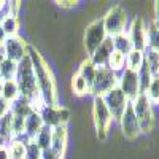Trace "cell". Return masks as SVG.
Instances as JSON below:
<instances>
[{
  "instance_id": "6da1fadb",
  "label": "cell",
  "mask_w": 159,
  "mask_h": 159,
  "mask_svg": "<svg viewBox=\"0 0 159 159\" xmlns=\"http://www.w3.org/2000/svg\"><path fill=\"white\" fill-rule=\"evenodd\" d=\"M27 56L32 62L35 80H37V88H38V94L43 100V105L48 107H57V88L54 81V75L51 72V67L48 62L43 59V56L32 46L27 45Z\"/></svg>"
},
{
  "instance_id": "7a4b0ae2",
  "label": "cell",
  "mask_w": 159,
  "mask_h": 159,
  "mask_svg": "<svg viewBox=\"0 0 159 159\" xmlns=\"http://www.w3.org/2000/svg\"><path fill=\"white\" fill-rule=\"evenodd\" d=\"M132 108H134V113L140 123L142 132L148 134L154 129L156 119H154V111H153V103L150 102V99L147 97V94H139L134 100L130 102Z\"/></svg>"
},
{
  "instance_id": "3957f363",
  "label": "cell",
  "mask_w": 159,
  "mask_h": 159,
  "mask_svg": "<svg viewBox=\"0 0 159 159\" xmlns=\"http://www.w3.org/2000/svg\"><path fill=\"white\" fill-rule=\"evenodd\" d=\"M102 21H103V27H105V32H107V37H110V38L127 32V13L121 5L111 7L105 13Z\"/></svg>"
},
{
  "instance_id": "277c9868",
  "label": "cell",
  "mask_w": 159,
  "mask_h": 159,
  "mask_svg": "<svg viewBox=\"0 0 159 159\" xmlns=\"http://www.w3.org/2000/svg\"><path fill=\"white\" fill-rule=\"evenodd\" d=\"M92 119H94L99 140H107L113 118L102 97H94V102H92Z\"/></svg>"
},
{
  "instance_id": "5b68a950",
  "label": "cell",
  "mask_w": 159,
  "mask_h": 159,
  "mask_svg": "<svg viewBox=\"0 0 159 159\" xmlns=\"http://www.w3.org/2000/svg\"><path fill=\"white\" fill-rule=\"evenodd\" d=\"M116 86H118V73H115L108 67H102L96 70L89 94H92L94 97H102L103 94H107L108 91H111Z\"/></svg>"
},
{
  "instance_id": "8992f818",
  "label": "cell",
  "mask_w": 159,
  "mask_h": 159,
  "mask_svg": "<svg viewBox=\"0 0 159 159\" xmlns=\"http://www.w3.org/2000/svg\"><path fill=\"white\" fill-rule=\"evenodd\" d=\"M107 32H105L103 27V21L102 18L94 19L91 24L86 25V30H84V49H86V54L88 57H91L94 54V51L107 40Z\"/></svg>"
},
{
  "instance_id": "52a82bcc",
  "label": "cell",
  "mask_w": 159,
  "mask_h": 159,
  "mask_svg": "<svg viewBox=\"0 0 159 159\" xmlns=\"http://www.w3.org/2000/svg\"><path fill=\"white\" fill-rule=\"evenodd\" d=\"M102 99H103L105 105H107V108H108V111H110V115L113 118V121H119V119H121L124 110L127 108V105L130 103L118 86L113 88L111 91H108L107 94H103Z\"/></svg>"
},
{
  "instance_id": "ba28073f",
  "label": "cell",
  "mask_w": 159,
  "mask_h": 159,
  "mask_svg": "<svg viewBox=\"0 0 159 159\" xmlns=\"http://www.w3.org/2000/svg\"><path fill=\"white\" fill-rule=\"evenodd\" d=\"M118 88L121 89V92L127 97V100L132 102L139 94H142L139 73L132 72L129 69H124L121 73L118 75Z\"/></svg>"
},
{
  "instance_id": "9c48e42d",
  "label": "cell",
  "mask_w": 159,
  "mask_h": 159,
  "mask_svg": "<svg viewBox=\"0 0 159 159\" xmlns=\"http://www.w3.org/2000/svg\"><path fill=\"white\" fill-rule=\"evenodd\" d=\"M40 116H42V121L45 126L48 127H57L62 124H67L70 119V111L64 107H48V105H43L42 108L38 110Z\"/></svg>"
},
{
  "instance_id": "30bf717a",
  "label": "cell",
  "mask_w": 159,
  "mask_h": 159,
  "mask_svg": "<svg viewBox=\"0 0 159 159\" xmlns=\"http://www.w3.org/2000/svg\"><path fill=\"white\" fill-rule=\"evenodd\" d=\"M127 37L132 43V49L145 51L147 49V24L142 16H135L127 27Z\"/></svg>"
},
{
  "instance_id": "8fae6325",
  "label": "cell",
  "mask_w": 159,
  "mask_h": 159,
  "mask_svg": "<svg viewBox=\"0 0 159 159\" xmlns=\"http://www.w3.org/2000/svg\"><path fill=\"white\" fill-rule=\"evenodd\" d=\"M119 126H121V132L123 135L127 139V140H135L140 134H142V127H140V123L139 119L134 113V108H132V105L129 103L127 108L124 110L121 119H119Z\"/></svg>"
},
{
  "instance_id": "7c38bea8",
  "label": "cell",
  "mask_w": 159,
  "mask_h": 159,
  "mask_svg": "<svg viewBox=\"0 0 159 159\" xmlns=\"http://www.w3.org/2000/svg\"><path fill=\"white\" fill-rule=\"evenodd\" d=\"M3 51H5L7 59L19 64L27 56V43L21 37H8L3 45Z\"/></svg>"
},
{
  "instance_id": "4fadbf2b",
  "label": "cell",
  "mask_w": 159,
  "mask_h": 159,
  "mask_svg": "<svg viewBox=\"0 0 159 159\" xmlns=\"http://www.w3.org/2000/svg\"><path fill=\"white\" fill-rule=\"evenodd\" d=\"M113 52V42L111 38L108 37L105 42L94 51V54H92L89 59L91 62L96 65V69H102V67H107L108 65V61H110V56Z\"/></svg>"
},
{
  "instance_id": "5bb4252c",
  "label": "cell",
  "mask_w": 159,
  "mask_h": 159,
  "mask_svg": "<svg viewBox=\"0 0 159 159\" xmlns=\"http://www.w3.org/2000/svg\"><path fill=\"white\" fill-rule=\"evenodd\" d=\"M45 124H43V121H42V116H40V113L38 111H34V113H30L27 118H25V124H24V135L21 137L25 143L27 142H32L35 137H37V134L40 130H42V127H43Z\"/></svg>"
},
{
  "instance_id": "9a60e30c",
  "label": "cell",
  "mask_w": 159,
  "mask_h": 159,
  "mask_svg": "<svg viewBox=\"0 0 159 159\" xmlns=\"http://www.w3.org/2000/svg\"><path fill=\"white\" fill-rule=\"evenodd\" d=\"M56 154L64 157L65 148H67V124H62L57 127H52L51 134V147H49Z\"/></svg>"
},
{
  "instance_id": "2e32d148",
  "label": "cell",
  "mask_w": 159,
  "mask_h": 159,
  "mask_svg": "<svg viewBox=\"0 0 159 159\" xmlns=\"http://www.w3.org/2000/svg\"><path fill=\"white\" fill-rule=\"evenodd\" d=\"M11 140H15V134H13V115L7 113L5 116L0 118V143L10 145Z\"/></svg>"
},
{
  "instance_id": "e0dca14e",
  "label": "cell",
  "mask_w": 159,
  "mask_h": 159,
  "mask_svg": "<svg viewBox=\"0 0 159 159\" xmlns=\"http://www.w3.org/2000/svg\"><path fill=\"white\" fill-rule=\"evenodd\" d=\"M34 107L30 100L24 99V97H18L15 102L10 103V113L13 116H21V118H27L30 113H34Z\"/></svg>"
},
{
  "instance_id": "ac0fdd59",
  "label": "cell",
  "mask_w": 159,
  "mask_h": 159,
  "mask_svg": "<svg viewBox=\"0 0 159 159\" xmlns=\"http://www.w3.org/2000/svg\"><path fill=\"white\" fill-rule=\"evenodd\" d=\"M145 64V51L132 49L129 54H126V69L132 72H139Z\"/></svg>"
},
{
  "instance_id": "d6986e66",
  "label": "cell",
  "mask_w": 159,
  "mask_h": 159,
  "mask_svg": "<svg viewBox=\"0 0 159 159\" xmlns=\"http://www.w3.org/2000/svg\"><path fill=\"white\" fill-rule=\"evenodd\" d=\"M3 100H7L8 103L15 102L18 97H21L19 94V88L16 84V80H8V81H3V86H2V94H0Z\"/></svg>"
},
{
  "instance_id": "ffe728a7",
  "label": "cell",
  "mask_w": 159,
  "mask_h": 159,
  "mask_svg": "<svg viewBox=\"0 0 159 159\" xmlns=\"http://www.w3.org/2000/svg\"><path fill=\"white\" fill-rule=\"evenodd\" d=\"M107 67H108L110 70H113L115 73L119 75V73H121V72L126 69V54H123V52H119V51H115V49H113Z\"/></svg>"
},
{
  "instance_id": "44dd1931",
  "label": "cell",
  "mask_w": 159,
  "mask_h": 159,
  "mask_svg": "<svg viewBox=\"0 0 159 159\" xmlns=\"http://www.w3.org/2000/svg\"><path fill=\"white\" fill-rule=\"evenodd\" d=\"M18 72V64L10 59H5L0 64V80L2 81H8V80H15Z\"/></svg>"
},
{
  "instance_id": "7402d4cb",
  "label": "cell",
  "mask_w": 159,
  "mask_h": 159,
  "mask_svg": "<svg viewBox=\"0 0 159 159\" xmlns=\"http://www.w3.org/2000/svg\"><path fill=\"white\" fill-rule=\"evenodd\" d=\"M51 134H52V129L48 127V126H43L42 130H40L37 134V137L34 139V142L37 143V147L42 151H45V150H48L51 147Z\"/></svg>"
},
{
  "instance_id": "603a6c76",
  "label": "cell",
  "mask_w": 159,
  "mask_h": 159,
  "mask_svg": "<svg viewBox=\"0 0 159 159\" xmlns=\"http://www.w3.org/2000/svg\"><path fill=\"white\" fill-rule=\"evenodd\" d=\"M147 49H153L159 52V30L151 21L147 25Z\"/></svg>"
},
{
  "instance_id": "cb8c5ba5",
  "label": "cell",
  "mask_w": 159,
  "mask_h": 159,
  "mask_svg": "<svg viewBox=\"0 0 159 159\" xmlns=\"http://www.w3.org/2000/svg\"><path fill=\"white\" fill-rule=\"evenodd\" d=\"M96 65L91 62V59L88 57L86 61H83L81 62V65H80V70H78V73L81 75L84 80H86V83H88V86H89V89H91V84H92V81H94V75H96Z\"/></svg>"
},
{
  "instance_id": "d4e9b609",
  "label": "cell",
  "mask_w": 159,
  "mask_h": 159,
  "mask_svg": "<svg viewBox=\"0 0 159 159\" xmlns=\"http://www.w3.org/2000/svg\"><path fill=\"white\" fill-rule=\"evenodd\" d=\"M111 42H113V49L115 51H119V52H123V54H129V52L132 51V43H130L127 34H121V35L113 37Z\"/></svg>"
},
{
  "instance_id": "484cf974",
  "label": "cell",
  "mask_w": 159,
  "mask_h": 159,
  "mask_svg": "<svg viewBox=\"0 0 159 159\" xmlns=\"http://www.w3.org/2000/svg\"><path fill=\"white\" fill-rule=\"evenodd\" d=\"M2 29L7 34V37H18V30H19V19L18 16H11L7 15V18L2 21Z\"/></svg>"
},
{
  "instance_id": "4316f807",
  "label": "cell",
  "mask_w": 159,
  "mask_h": 159,
  "mask_svg": "<svg viewBox=\"0 0 159 159\" xmlns=\"http://www.w3.org/2000/svg\"><path fill=\"white\" fill-rule=\"evenodd\" d=\"M10 154L11 159H25V142L22 139H15L10 142Z\"/></svg>"
},
{
  "instance_id": "83f0119b",
  "label": "cell",
  "mask_w": 159,
  "mask_h": 159,
  "mask_svg": "<svg viewBox=\"0 0 159 159\" xmlns=\"http://www.w3.org/2000/svg\"><path fill=\"white\" fill-rule=\"evenodd\" d=\"M72 89L76 96H84V94H89V86L86 83V80L80 75L78 72L73 75L72 78Z\"/></svg>"
},
{
  "instance_id": "f1b7e54d",
  "label": "cell",
  "mask_w": 159,
  "mask_h": 159,
  "mask_svg": "<svg viewBox=\"0 0 159 159\" xmlns=\"http://www.w3.org/2000/svg\"><path fill=\"white\" fill-rule=\"evenodd\" d=\"M145 94H147V97L150 99L153 105H159V75L153 76L148 89L145 91Z\"/></svg>"
},
{
  "instance_id": "f546056e",
  "label": "cell",
  "mask_w": 159,
  "mask_h": 159,
  "mask_svg": "<svg viewBox=\"0 0 159 159\" xmlns=\"http://www.w3.org/2000/svg\"><path fill=\"white\" fill-rule=\"evenodd\" d=\"M139 73V80H140V91L145 94V91L148 89V86H150V83H151V80H153V73H151V70H150V67L147 64H143V67L137 72Z\"/></svg>"
},
{
  "instance_id": "4dcf8cb0",
  "label": "cell",
  "mask_w": 159,
  "mask_h": 159,
  "mask_svg": "<svg viewBox=\"0 0 159 159\" xmlns=\"http://www.w3.org/2000/svg\"><path fill=\"white\" fill-rule=\"evenodd\" d=\"M145 64L150 67L151 73L156 75L159 69V52L153 49H145Z\"/></svg>"
},
{
  "instance_id": "1f68e13d",
  "label": "cell",
  "mask_w": 159,
  "mask_h": 159,
  "mask_svg": "<svg viewBox=\"0 0 159 159\" xmlns=\"http://www.w3.org/2000/svg\"><path fill=\"white\" fill-rule=\"evenodd\" d=\"M25 159H42V150L37 147V143L32 140V142H27L25 143Z\"/></svg>"
},
{
  "instance_id": "d6a6232c",
  "label": "cell",
  "mask_w": 159,
  "mask_h": 159,
  "mask_svg": "<svg viewBox=\"0 0 159 159\" xmlns=\"http://www.w3.org/2000/svg\"><path fill=\"white\" fill-rule=\"evenodd\" d=\"M24 124H25V118L13 116V134H15V139H21L24 135Z\"/></svg>"
},
{
  "instance_id": "836d02e7",
  "label": "cell",
  "mask_w": 159,
  "mask_h": 159,
  "mask_svg": "<svg viewBox=\"0 0 159 159\" xmlns=\"http://www.w3.org/2000/svg\"><path fill=\"white\" fill-rule=\"evenodd\" d=\"M0 159H11V154H10V147H8V145L0 143Z\"/></svg>"
},
{
  "instance_id": "e575fe53",
  "label": "cell",
  "mask_w": 159,
  "mask_h": 159,
  "mask_svg": "<svg viewBox=\"0 0 159 159\" xmlns=\"http://www.w3.org/2000/svg\"><path fill=\"white\" fill-rule=\"evenodd\" d=\"M7 113H10V103L0 97V118L5 116Z\"/></svg>"
},
{
  "instance_id": "d590c367",
  "label": "cell",
  "mask_w": 159,
  "mask_h": 159,
  "mask_svg": "<svg viewBox=\"0 0 159 159\" xmlns=\"http://www.w3.org/2000/svg\"><path fill=\"white\" fill-rule=\"evenodd\" d=\"M7 34L3 32V29H2V25H0V48H2L3 45H5V42H7Z\"/></svg>"
},
{
  "instance_id": "8d00e7d4",
  "label": "cell",
  "mask_w": 159,
  "mask_h": 159,
  "mask_svg": "<svg viewBox=\"0 0 159 159\" xmlns=\"http://www.w3.org/2000/svg\"><path fill=\"white\" fill-rule=\"evenodd\" d=\"M61 7H65V8H72V7H75L76 5V2H57Z\"/></svg>"
},
{
  "instance_id": "74e56055",
  "label": "cell",
  "mask_w": 159,
  "mask_h": 159,
  "mask_svg": "<svg viewBox=\"0 0 159 159\" xmlns=\"http://www.w3.org/2000/svg\"><path fill=\"white\" fill-rule=\"evenodd\" d=\"M154 18H159V0L154 2Z\"/></svg>"
},
{
  "instance_id": "f35d334b",
  "label": "cell",
  "mask_w": 159,
  "mask_h": 159,
  "mask_svg": "<svg viewBox=\"0 0 159 159\" xmlns=\"http://www.w3.org/2000/svg\"><path fill=\"white\" fill-rule=\"evenodd\" d=\"M153 22H154V25H156V29L159 30V18H154V19H153Z\"/></svg>"
},
{
  "instance_id": "ab89813d",
  "label": "cell",
  "mask_w": 159,
  "mask_h": 159,
  "mask_svg": "<svg viewBox=\"0 0 159 159\" xmlns=\"http://www.w3.org/2000/svg\"><path fill=\"white\" fill-rule=\"evenodd\" d=\"M2 86H3V81L0 80V94H2Z\"/></svg>"
},
{
  "instance_id": "60d3db41",
  "label": "cell",
  "mask_w": 159,
  "mask_h": 159,
  "mask_svg": "<svg viewBox=\"0 0 159 159\" xmlns=\"http://www.w3.org/2000/svg\"><path fill=\"white\" fill-rule=\"evenodd\" d=\"M156 75H159V69H157V73H156Z\"/></svg>"
}]
</instances>
